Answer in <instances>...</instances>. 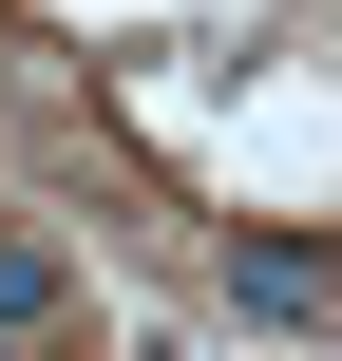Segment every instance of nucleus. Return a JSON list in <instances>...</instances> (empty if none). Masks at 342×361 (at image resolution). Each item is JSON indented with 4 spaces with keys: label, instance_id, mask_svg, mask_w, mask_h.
Returning <instances> with one entry per match:
<instances>
[{
    "label": "nucleus",
    "instance_id": "obj_1",
    "mask_svg": "<svg viewBox=\"0 0 342 361\" xmlns=\"http://www.w3.org/2000/svg\"><path fill=\"white\" fill-rule=\"evenodd\" d=\"M228 305H248V324H342V267H324V247H267V228H248V247H228Z\"/></svg>",
    "mask_w": 342,
    "mask_h": 361
},
{
    "label": "nucleus",
    "instance_id": "obj_2",
    "mask_svg": "<svg viewBox=\"0 0 342 361\" xmlns=\"http://www.w3.org/2000/svg\"><path fill=\"white\" fill-rule=\"evenodd\" d=\"M57 324V247H0V343H38Z\"/></svg>",
    "mask_w": 342,
    "mask_h": 361
},
{
    "label": "nucleus",
    "instance_id": "obj_3",
    "mask_svg": "<svg viewBox=\"0 0 342 361\" xmlns=\"http://www.w3.org/2000/svg\"><path fill=\"white\" fill-rule=\"evenodd\" d=\"M0 361H19V343H0Z\"/></svg>",
    "mask_w": 342,
    "mask_h": 361
},
{
    "label": "nucleus",
    "instance_id": "obj_4",
    "mask_svg": "<svg viewBox=\"0 0 342 361\" xmlns=\"http://www.w3.org/2000/svg\"><path fill=\"white\" fill-rule=\"evenodd\" d=\"M324 267H342V247H324Z\"/></svg>",
    "mask_w": 342,
    "mask_h": 361
}]
</instances>
